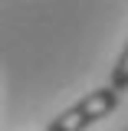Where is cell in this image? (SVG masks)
I'll list each match as a JSON object with an SVG mask.
<instances>
[{"label":"cell","instance_id":"6da1fadb","mask_svg":"<svg viewBox=\"0 0 128 131\" xmlns=\"http://www.w3.org/2000/svg\"><path fill=\"white\" fill-rule=\"evenodd\" d=\"M118 102H122V95L115 92L112 85L92 89V92L82 95L76 105H69L66 112L56 115L46 125V131H85V128H92V125H99L102 118H109V115L118 108Z\"/></svg>","mask_w":128,"mask_h":131},{"label":"cell","instance_id":"7a4b0ae2","mask_svg":"<svg viewBox=\"0 0 128 131\" xmlns=\"http://www.w3.org/2000/svg\"><path fill=\"white\" fill-rule=\"evenodd\" d=\"M109 85H112L118 95L128 92V43H125V49H122V56H118V62L112 66V79H109Z\"/></svg>","mask_w":128,"mask_h":131}]
</instances>
